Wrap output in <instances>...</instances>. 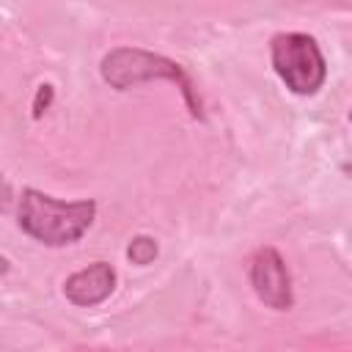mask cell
Listing matches in <instances>:
<instances>
[{
    "label": "cell",
    "instance_id": "obj_8",
    "mask_svg": "<svg viewBox=\"0 0 352 352\" xmlns=\"http://www.w3.org/2000/svg\"><path fill=\"white\" fill-rule=\"evenodd\" d=\"M11 201H14V192H11V184L6 182V176L0 173V214L11 206Z\"/></svg>",
    "mask_w": 352,
    "mask_h": 352
},
{
    "label": "cell",
    "instance_id": "obj_6",
    "mask_svg": "<svg viewBox=\"0 0 352 352\" xmlns=\"http://www.w3.org/2000/svg\"><path fill=\"white\" fill-rule=\"evenodd\" d=\"M126 256H129L132 264L146 267V264H151V261L157 258V242H154L151 236H146V234H138V236L129 242Z\"/></svg>",
    "mask_w": 352,
    "mask_h": 352
},
{
    "label": "cell",
    "instance_id": "obj_3",
    "mask_svg": "<svg viewBox=\"0 0 352 352\" xmlns=\"http://www.w3.org/2000/svg\"><path fill=\"white\" fill-rule=\"evenodd\" d=\"M270 60L280 82L297 96H314L327 80V60L314 36L289 30L270 41Z\"/></svg>",
    "mask_w": 352,
    "mask_h": 352
},
{
    "label": "cell",
    "instance_id": "obj_7",
    "mask_svg": "<svg viewBox=\"0 0 352 352\" xmlns=\"http://www.w3.org/2000/svg\"><path fill=\"white\" fill-rule=\"evenodd\" d=\"M52 85L50 82H44V85H38V91H36V99H33V118H41V113L50 107V102H52Z\"/></svg>",
    "mask_w": 352,
    "mask_h": 352
},
{
    "label": "cell",
    "instance_id": "obj_4",
    "mask_svg": "<svg viewBox=\"0 0 352 352\" xmlns=\"http://www.w3.org/2000/svg\"><path fill=\"white\" fill-rule=\"evenodd\" d=\"M250 286L256 292V297L275 308V311H289L294 305V294H292V275L289 267L283 261V256L275 248H258L256 256L250 258Z\"/></svg>",
    "mask_w": 352,
    "mask_h": 352
},
{
    "label": "cell",
    "instance_id": "obj_1",
    "mask_svg": "<svg viewBox=\"0 0 352 352\" xmlns=\"http://www.w3.org/2000/svg\"><path fill=\"white\" fill-rule=\"evenodd\" d=\"M96 217V201L82 198V201H60L52 198L36 187H25L16 209V223L19 228L50 248H63L85 236Z\"/></svg>",
    "mask_w": 352,
    "mask_h": 352
},
{
    "label": "cell",
    "instance_id": "obj_9",
    "mask_svg": "<svg viewBox=\"0 0 352 352\" xmlns=\"http://www.w3.org/2000/svg\"><path fill=\"white\" fill-rule=\"evenodd\" d=\"M8 267H11V264H8V258H6V256H0V275H3V272H8Z\"/></svg>",
    "mask_w": 352,
    "mask_h": 352
},
{
    "label": "cell",
    "instance_id": "obj_2",
    "mask_svg": "<svg viewBox=\"0 0 352 352\" xmlns=\"http://www.w3.org/2000/svg\"><path fill=\"white\" fill-rule=\"evenodd\" d=\"M99 74L116 91H126V88L143 85V82H154V80L173 82L182 91V96L187 102V110L195 118H204L201 99L195 94V85H192L190 74L184 72L182 63H176V60H170L160 52H151V50H143V47H116V50L104 52V58L99 63Z\"/></svg>",
    "mask_w": 352,
    "mask_h": 352
},
{
    "label": "cell",
    "instance_id": "obj_5",
    "mask_svg": "<svg viewBox=\"0 0 352 352\" xmlns=\"http://www.w3.org/2000/svg\"><path fill=\"white\" fill-rule=\"evenodd\" d=\"M116 289V270L107 261H94L63 280V294L80 308H94L104 302Z\"/></svg>",
    "mask_w": 352,
    "mask_h": 352
}]
</instances>
